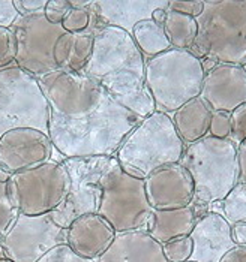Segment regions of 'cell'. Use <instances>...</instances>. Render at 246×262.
Masks as SVG:
<instances>
[{
    "label": "cell",
    "instance_id": "e0dca14e",
    "mask_svg": "<svg viewBox=\"0 0 246 262\" xmlns=\"http://www.w3.org/2000/svg\"><path fill=\"white\" fill-rule=\"evenodd\" d=\"M192 262H219L236 243L231 237V225L216 211H207L201 216L192 232Z\"/></svg>",
    "mask_w": 246,
    "mask_h": 262
},
{
    "label": "cell",
    "instance_id": "4dcf8cb0",
    "mask_svg": "<svg viewBox=\"0 0 246 262\" xmlns=\"http://www.w3.org/2000/svg\"><path fill=\"white\" fill-rule=\"evenodd\" d=\"M38 262H95L93 259L83 258L78 253H75L66 243L53 247L50 252H47Z\"/></svg>",
    "mask_w": 246,
    "mask_h": 262
},
{
    "label": "cell",
    "instance_id": "5bb4252c",
    "mask_svg": "<svg viewBox=\"0 0 246 262\" xmlns=\"http://www.w3.org/2000/svg\"><path fill=\"white\" fill-rule=\"evenodd\" d=\"M56 153L48 134L36 129H12L0 137V169L9 176L56 161Z\"/></svg>",
    "mask_w": 246,
    "mask_h": 262
},
{
    "label": "cell",
    "instance_id": "cb8c5ba5",
    "mask_svg": "<svg viewBox=\"0 0 246 262\" xmlns=\"http://www.w3.org/2000/svg\"><path fill=\"white\" fill-rule=\"evenodd\" d=\"M131 35L146 60H150L171 50V43L167 39L164 27L158 26L152 20H143L135 24Z\"/></svg>",
    "mask_w": 246,
    "mask_h": 262
},
{
    "label": "cell",
    "instance_id": "603a6c76",
    "mask_svg": "<svg viewBox=\"0 0 246 262\" xmlns=\"http://www.w3.org/2000/svg\"><path fill=\"white\" fill-rule=\"evenodd\" d=\"M95 36L90 33H63L56 43V63L59 69L80 72L86 69L93 51Z\"/></svg>",
    "mask_w": 246,
    "mask_h": 262
},
{
    "label": "cell",
    "instance_id": "f546056e",
    "mask_svg": "<svg viewBox=\"0 0 246 262\" xmlns=\"http://www.w3.org/2000/svg\"><path fill=\"white\" fill-rule=\"evenodd\" d=\"M17 38L12 29L0 27V69L15 64Z\"/></svg>",
    "mask_w": 246,
    "mask_h": 262
},
{
    "label": "cell",
    "instance_id": "74e56055",
    "mask_svg": "<svg viewBox=\"0 0 246 262\" xmlns=\"http://www.w3.org/2000/svg\"><path fill=\"white\" fill-rule=\"evenodd\" d=\"M219 262H246V246H234Z\"/></svg>",
    "mask_w": 246,
    "mask_h": 262
},
{
    "label": "cell",
    "instance_id": "d590c367",
    "mask_svg": "<svg viewBox=\"0 0 246 262\" xmlns=\"http://www.w3.org/2000/svg\"><path fill=\"white\" fill-rule=\"evenodd\" d=\"M14 6L21 17L36 15L44 12L47 0H14Z\"/></svg>",
    "mask_w": 246,
    "mask_h": 262
},
{
    "label": "cell",
    "instance_id": "44dd1931",
    "mask_svg": "<svg viewBox=\"0 0 246 262\" xmlns=\"http://www.w3.org/2000/svg\"><path fill=\"white\" fill-rule=\"evenodd\" d=\"M207 211L198 208L194 202L182 208L173 210H153L147 222V234L161 244L189 235L195 226L197 221L204 216Z\"/></svg>",
    "mask_w": 246,
    "mask_h": 262
},
{
    "label": "cell",
    "instance_id": "ee69618b",
    "mask_svg": "<svg viewBox=\"0 0 246 262\" xmlns=\"http://www.w3.org/2000/svg\"><path fill=\"white\" fill-rule=\"evenodd\" d=\"M243 68H245V71H246V66H243Z\"/></svg>",
    "mask_w": 246,
    "mask_h": 262
},
{
    "label": "cell",
    "instance_id": "9a60e30c",
    "mask_svg": "<svg viewBox=\"0 0 246 262\" xmlns=\"http://www.w3.org/2000/svg\"><path fill=\"white\" fill-rule=\"evenodd\" d=\"M146 195L153 210H173L194 202V182L180 163L153 171L144 179Z\"/></svg>",
    "mask_w": 246,
    "mask_h": 262
},
{
    "label": "cell",
    "instance_id": "ffe728a7",
    "mask_svg": "<svg viewBox=\"0 0 246 262\" xmlns=\"http://www.w3.org/2000/svg\"><path fill=\"white\" fill-rule=\"evenodd\" d=\"M168 2H92L90 9L93 11L101 29L117 27L132 33L135 24L140 21L150 20L152 12L156 8H165Z\"/></svg>",
    "mask_w": 246,
    "mask_h": 262
},
{
    "label": "cell",
    "instance_id": "d4e9b609",
    "mask_svg": "<svg viewBox=\"0 0 246 262\" xmlns=\"http://www.w3.org/2000/svg\"><path fill=\"white\" fill-rule=\"evenodd\" d=\"M167 39L170 40L171 48L189 50L198 35L197 20L174 11H167V20L164 24Z\"/></svg>",
    "mask_w": 246,
    "mask_h": 262
},
{
    "label": "cell",
    "instance_id": "30bf717a",
    "mask_svg": "<svg viewBox=\"0 0 246 262\" xmlns=\"http://www.w3.org/2000/svg\"><path fill=\"white\" fill-rule=\"evenodd\" d=\"M114 162L116 156L63 159L61 163L69 174L71 187L60 207L51 211L53 221L68 229V226L83 214L98 213L104 180Z\"/></svg>",
    "mask_w": 246,
    "mask_h": 262
},
{
    "label": "cell",
    "instance_id": "f1b7e54d",
    "mask_svg": "<svg viewBox=\"0 0 246 262\" xmlns=\"http://www.w3.org/2000/svg\"><path fill=\"white\" fill-rule=\"evenodd\" d=\"M165 258L168 262H186L192 255V240L189 235L177 237L162 244Z\"/></svg>",
    "mask_w": 246,
    "mask_h": 262
},
{
    "label": "cell",
    "instance_id": "60d3db41",
    "mask_svg": "<svg viewBox=\"0 0 246 262\" xmlns=\"http://www.w3.org/2000/svg\"><path fill=\"white\" fill-rule=\"evenodd\" d=\"M150 20L153 21V23H156L158 26H162V27H164L165 20H167V6H165V8H156V9L152 12Z\"/></svg>",
    "mask_w": 246,
    "mask_h": 262
},
{
    "label": "cell",
    "instance_id": "4fadbf2b",
    "mask_svg": "<svg viewBox=\"0 0 246 262\" xmlns=\"http://www.w3.org/2000/svg\"><path fill=\"white\" fill-rule=\"evenodd\" d=\"M66 243V229L53 221L51 213L27 216L18 213L0 238L6 258L12 262H38L53 247Z\"/></svg>",
    "mask_w": 246,
    "mask_h": 262
},
{
    "label": "cell",
    "instance_id": "1f68e13d",
    "mask_svg": "<svg viewBox=\"0 0 246 262\" xmlns=\"http://www.w3.org/2000/svg\"><path fill=\"white\" fill-rule=\"evenodd\" d=\"M230 134H231V114L224 111H213L209 135L219 140H228Z\"/></svg>",
    "mask_w": 246,
    "mask_h": 262
},
{
    "label": "cell",
    "instance_id": "52a82bcc",
    "mask_svg": "<svg viewBox=\"0 0 246 262\" xmlns=\"http://www.w3.org/2000/svg\"><path fill=\"white\" fill-rule=\"evenodd\" d=\"M50 116V105L36 77L17 64L0 69V137L21 127L48 134Z\"/></svg>",
    "mask_w": 246,
    "mask_h": 262
},
{
    "label": "cell",
    "instance_id": "6da1fadb",
    "mask_svg": "<svg viewBox=\"0 0 246 262\" xmlns=\"http://www.w3.org/2000/svg\"><path fill=\"white\" fill-rule=\"evenodd\" d=\"M84 75L141 120L156 111L146 85V59L131 33L117 27H104L95 35L90 61Z\"/></svg>",
    "mask_w": 246,
    "mask_h": 262
},
{
    "label": "cell",
    "instance_id": "d6986e66",
    "mask_svg": "<svg viewBox=\"0 0 246 262\" xmlns=\"http://www.w3.org/2000/svg\"><path fill=\"white\" fill-rule=\"evenodd\" d=\"M95 262H168L162 244L147 231L117 232L114 242Z\"/></svg>",
    "mask_w": 246,
    "mask_h": 262
},
{
    "label": "cell",
    "instance_id": "484cf974",
    "mask_svg": "<svg viewBox=\"0 0 246 262\" xmlns=\"http://www.w3.org/2000/svg\"><path fill=\"white\" fill-rule=\"evenodd\" d=\"M210 211H216L225 217L230 225L246 223V182H237L230 193L221 202L210 207Z\"/></svg>",
    "mask_w": 246,
    "mask_h": 262
},
{
    "label": "cell",
    "instance_id": "d6a6232c",
    "mask_svg": "<svg viewBox=\"0 0 246 262\" xmlns=\"http://www.w3.org/2000/svg\"><path fill=\"white\" fill-rule=\"evenodd\" d=\"M71 3L69 0H47V6L44 9V15L48 23L54 26H61L63 20L71 12Z\"/></svg>",
    "mask_w": 246,
    "mask_h": 262
},
{
    "label": "cell",
    "instance_id": "7c38bea8",
    "mask_svg": "<svg viewBox=\"0 0 246 262\" xmlns=\"http://www.w3.org/2000/svg\"><path fill=\"white\" fill-rule=\"evenodd\" d=\"M17 38L15 64L27 74L39 78L59 71L56 63V43L65 33L61 26H54L44 12L29 17H18L11 27Z\"/></svg>",
    "mask_w": 246,
    "mask_h": 262
},
{
    "label": "cell",
    "instance_id": "8d00e7d4",
    "mask_svg": "<svg viewBox=\"0 0 246 262\" xmlns=\"http://www.w3.org/2000/svg\"><path fill=\"white\" fill-rule=\"evenodd\" d=\"M20 15L14 6V0H0V27L11 29Z\"/></svg>",
    "mask_w": 246,
    "mask_h": 262
},
{
    "label": "cell",
    "instance_id": "4316f807",
    "mask_svg": "<svg viewBox=\"0 0 246 262\" xmlns=\"http://www.w3.org/2000/svg\"><path fill=\"white\" fill-rule=\"evenodd\" d=\"M9 174L0 169V238L8 232L15 217L18 216L9 195Z\"/></svg>",
    "mask_w": 246,
    "mask_h": 262
},
{
    "label": "cell",
    "instance_id": "ba28073f",
    "mask_svg": "<svg viewBox=\"0 0 246 262\" xmlns=\"http://www.w3.org/2000/svg\"><path fill=\"white\" fill-rule=\"evenodd\" d=\"M152 211L143 179L126 174L116 159L104 180L98 214L116 232H129L146 231Z\"/></svg>",
    "mask_w": 246,
    "mask_h": 262
},
{
    "label": "cell",
    "instance_id": "ac0fdd59",
    "mask_svg": "<svg viewBox=\"0 0 246 262\" xmlns=\"http://www.w3.org/2000/svg\"><path fill=\"white\" fill-rule=\"evenodd\" d=\"M116 229L98 213L83 214L66 229V244L83 258L96 261L116 238Z\"/></svg>",
    "mask_w": 246,
    "mask_h": 262
},
{
    "label": "cell",
    "instance_id": "8992f818",
    "mask_svg": "<svg viewBox=\"0 0 246 262\" xmlns=\"http://www.w3.org/2000/svg\"><path fill=\"white\" fill-rule=\"evenodd\" d=\"M204 75L200 59L188 50L171 48L146 60V85L156 111L168 116L200 96Z\"/></svg>",
    "mask_w": 246,
    "mask_h": 262
},
{
    "label": "cell",
    "instance_id": "277c9868",
    "mask_svg": "<svg viewBox=\"0 0 246 262\" xmlns=\"http://www.w3.org/2000/svg\"><path fill=\"white\" fill-rule=\"evenodd\" d=\"M198 35L188 50L197 59L246 66V0H206Z\"/></svg>",
    "mask_w": 246,
    "mask_h": 262
},
{
    "label": "cell",
    "instance_id": "836d02e7",
    "mask_svg": "<svg viewBox=\"0 0 246 262\" xmlns=\"http://www.w3.org/2000/svg\"><path fill=\"white\" fill-rule=\"evenodd\" d=\"M236 145L246 140V103L231 113V134L230 138Z\"/></svg>",
    "mask_w": 246,
    "mask_h": 262
},
{
    "label": "cell",
    "instance_id": "f35d334b",
    "mask_svg": "<svg viewBox=\"0 0 246 262\" xmlns=\"http://www.w3.org/2000/svg\"><path fill=\"white\" fill-rule=\"evenodd\" d=\"M237 163H239V182H246V140L237 145Z\"/></svg>",
    "mask_w": 246,
    "mask_h": 262
},
{
    "label": "cell",
    "instance_id": "83f0119b",
    "mask_svg": "<svg viewBox=\"0 0 246 262\" xmlns=\"http://www.w3.org/2000/svg\"><path fill=\"white\" fill-rule=\"evenodd\" d=\"M93 15L90 8L86 9H75L72 8L68 17L61 23V27L66 33H90L92 35V27H93ZM95 36V35H93Z\"/></svg>",
    "mask_w": 246,
    "mask_h": 262
},
{
    "label": "cell",
    "instance_id": "f6af8a7d",
    "mask_svg": "<svg viewBox=\"0 0 246 262\" xmlns=\"http://www.w3.org/2000/svg\"><path fill=\"white\" fill-rule=\"evenodd\" d=\"M186 262H192V261H186Z\"/></svg>",
    "mask_w": 246,
    "mask_h": 262
},
{
    "label": "cell",
    "instance_id": "2e32d148",
    "mask_svg": "<svg viewBox=\"0 0 246 262\" xmlns=\"http://www.w3.org/2000/svg\"><path fill=\"white\" fill-rule=\"evenodd\" d=\"M200 98L212 111L233 113L246 103V71L243 66L218 63L204 75Z\"/></svg>",
    "mask_w": 246,
    "mask_h": 262
},
{
    "label": "cell",
    "instance_id": "e575fe53",
    "mask_svg": "<svg viewBox=\"0 0 246 262\" xmlns=\"http://www.w3.org/2000/svg\"><path fill=\"white\" fill-rule=\"evenodd\" d=\"M203 9H204V0H191V2L171 0L167 5V11H174L183 15H189L192 18H198Z\"/></svg>",
    "mask_w": 246,
    "mask_h": 262
},
{
    "label": "cell",
    "instance_id": "7bdbcfd3",
    "mask_svg": "<svg viewBox=\"0 0 246 262\" xmlns=\"http://www.w3.org/2000/svg\"><path fill=\"white\" fill-rule=\"evenodd\" d=\"M0 262H12V261H11L9 258H2V259H0Z\"/></svg>",
    "mask_w": 246,
    "mask_h": 262
},
{
    "label": "cell",
    "instance_id": "7a4b0ae2",
    "mask_svg": "<svg viewBox=\"0 0 246 262\" xmlns=\"http://www.w3.org/2000/svg\"><path fill=\"white\" fill-rule=\"evenodd\" d=\"M141 121L110 95L87 116L68 119L50 116L48 137L63 159L116 156L125 138Z\"/></svg>",
    "mask_w": 246,
    "mask_h": 262
},
{
    "label": "cell",
    "instance_id": "3957f363",
    "mask_svg": "<svg viewBox=\"0 0 246 262\" xmlns=\"http://www.w3.org/2000/svg\"><path fill=\"white\" fill-rule=\"evenodd\" d=\"M180 165L192 177L194 204L204 211L222 201L239 182L237 145L231 140L207 135L186 144Z\"/></svg>",
    "mask_w": 246,
    "mask_h": 262
},
{
    "label": "cell",
    "instance_id": "7402d4cb",
    "mask_svg": "<svg viewBox=\"0 0 246 262\" xmlns=\"http://www.w3.org/2000/svg\"><path fill=\"white\" fill-rule=\"evenodd\" d=\"M213 111L209 108L200 96L186 102L177 111H174L170 117L174 123V127L180 137V140L186 144L198 141L209 135V127L212 121Z\"/></svg>",
    "mask_w": 246,
    "mask_h": 262
},
{
    "label": "cell",
    "instance_id": "ab89813d",
    "mask_svg": "<svg viewBox=\"0 0 246 262\" xmlns=\"http://www.w3.org/2000/svg\"><path fill=\"white\" fill-rule=\"evenodd\" d=\"M231 237L236 246H246V223L239 222L231 225Z\"/></svg>",
    "mask_w": 246,
    "mask_h": 262
},
{
    "label": "cell",
    "instance_id": "8fae6325",
    "mask_svg": "<svg viewBox=\"0 0 246 262\" xmlns=\"http://www.w3.org/2000/svg\"><path fill=\"white\" fill-rule=\"evenodd\" d=\"M42 93L53 114L75 119L95 111L108 95L90 77L59 69L38 78Z\"/></svg>",
    "mask_w": 246,
    "mask_h": 262
},
{
    "label": "cell",
    "instance_id": "5b68a950",
    "mask_svg": "<svg viewBox=\"0 0 246 262\" xmlns=\"http://www.w3.org/2000/svg\"><path fill=\"white\" fill-rule=\"evenodd\" d=\"M184 142L168 114L155 111L125 138L116 159L126 174L147 179L153 171L180 163Z\"/></svg>",
    "mask_w": 246,
    "mask_h": 262
},
{
    "label": "cell",
    "instance_id": "9c48e42d",
    "mask_svg": "<svg viewBox=\"0 0 246 262\" xmlns=\"http://www.w3.org/2000/svg\"><path fill=\"white\" fill-rule=\"evenodd\" d=\"M71 187L65 165L51 161L24 169L9 177V195L18 213L27 216L47 214L57 210Z\"/></svg>",
    "mask_w": 246,
    "mask_h": 262
},
{
    "label": "cell",
    "instance_id": "b9f144b4",
    "mask_svg": "<svg viewBox=\"0 0 246 262\" xmlns=\"http://www.w3.org/2000/svg\"><path fill=\"white\" fill-rule=\"evenodd\" d=\"M2 258H6V255H5V250H3V247H2V244H0V259Z\"/></svg>",
    "mask_w": 246,
    "mask_h": 262
}]
</instances>
